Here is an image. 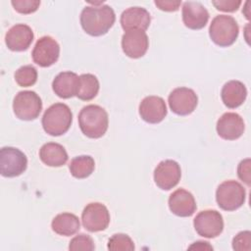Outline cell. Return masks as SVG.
Returning a JSON list of instances; mask_svg holds the SVG:
<instances>
[{
  "mask_svg": "<svg viewBox=\"0 0 251 251\" xmlns=\"http://www.w3.org/2000/svg\"><path fill=\"white\" fill-rule=\"evenodd\" d=\"M79 20L81 27L87 34L101 36L114 25L116 15L109 5L86 6L82 9Z\"/></svg>",
  "mask_w": 251,
  "mask_h": 251,
  "instance_id": "1",
  "label": "cell"
},
{
  "mask_svg": "<svg viewBox=\"0 0 251 251\" xmlns=\"http://www.w3.org/2000/svg\"><path fill=\"white\" fill-rule=\"evenodd\" d=\"M77 120L81 132L89 138H100L108 129V113L98 105L84 106L80 110Z\"/></svg>",
  "mask_w": 251,
  "mask_h": 251,
  "instance_id": "2",
  "label": "cell"
},
{
  "mask_svg": "<svg viewBox=\"0 0 251 251\" xmlns=\"http://www.w3.org/2000/svg\"><path fill=\"white\" fill-rule=\"evenodd\" d=\"M72 122L73 113L70 107L64 103H55L44 112L41 124L46 133L60 136L69 130Z\"/></svg>",
  "mask_w": 251,
  "mask_h": 251,
  "instance_id": "3",
  "label": "cell"
},
{
  "mask_svg": "<svg viewBox=\"0 0 251 251\" xmlns=\"http://www.w3.org/2000/svg\"><path fill=\"white\" fill-rule=\"evenodd\" d=\"M239 33V26L235 19L227 15L216 16L209 26V35L212 41L220 47L232 45Z\"/></svg>",
  "mask_w": 251,
  "mask_h": 251,
  "instance_id": "4",
  "label": "cell"
},
{
  "mask_svg": "<svg viewBox=\"0 0 251 251\" xmlns=\"http://www.w3.org/2000/svg\"><path fill=\"white\" fill-rule=\"evenodd\" d=\"M246 198L245 188L236 180L222 182L216 191L218 206L225 211H235L240 208Z\"/></svg>",
  "mask_w": 251,
  "mask_h": 251,
  "instance_id": "5",
  "label": "cell"
},
{
  "mask_svg": "<svg viewBox=\"0 0 251 251\" xmlns=\"http://www.w3.org/2000/svg\"><path fill=\"white\" fill-rule=\"evenodd\" d=\"M16 117L23 121H32L38 118L42 110V101L36 92L31 90L20 91L13 101Z\"/></svg>",
  "mask_w": 251,
  "mask_h": 251,
  "instance_id": "6",
  "label": "cell"
},
{
  "mask_svg": "<svg viewBox=\"0 0 251 251\" xmlns=\"http://www.w3.org/2000/svg\"><path fill=\"white\" fill-rule=\"evenodd\" d=\"M27 167V158L20 149L6 146L0 150V172L5 177L22 175Z\"/></svg>",
  "mask_w": 251,
  "mask_h": 251,
  "instance_id": "7",
  "label": "cell"
},
{
  "mask_svg": "<svg viewBox=\"0 0 251 251\" xmlns=\"http://www.w3.org/2000/svg\"><path fill=\"white\" fill-rule=\"evenodd\" d=\"M193 226L196 232L200 236L206 238H215L223 232V216L216 210L201 211L194 218Z\"/></svg>",
  "mask_w": 251,
  "mask_h": 251,
  "instance_id": "8",
  "label": "cell"
},
{
  "mask_svg": "<svg viewBox=\"0 0 251 251\" xmlns=\"http://www.w3.org/2000/svg\"><path fill=\"white\" fill-rule=\"evenodd\" d=\"M81 222L83 227L88 231H101L106 229L110 224V213L104 204L92 202L87 204L83 209Z\"/></svg>",
  "mask_w": 251,
  "mask_h": 251,
  "instance_id": "9",
  "label": "cell"
},
{
  "mask_svg": "<svg viewBox=\"0 0 251 251\" xmlns=\"http://www.w3.org/2000/svg\"><path fill=\"white\" fill-rule=\"evenodd\" d=\"M60 55V45L51 36L45 35L40 37L31 52L33 62L42 68H47L54 65Z\"/></svg>",
  "mask_w": 251,
  "mask_h": 251,
  "instance_id": "10",
  "label": "cell"
},
{
  "mask_svg": "<svg viewBox=\"0 0 251 251\" xmlns=\"http://www.w3.org/2000/svg\"><path fill=\"white\" fill-rule=\"evenodd\" d=\"M168 102L173 113L178 116H187L195 110L198 97L191 88L177 87L170 93Z\"/></svg>",
  "mask_w": 251,
  "mask_h": 251,
  "instance_id": "11",
  "label": "cell"
},
{
  "mask_svg": "<svg viewBox=\"0 0 251 251\" xmlns=\"http://www.w3.org/2000/svg\"><path fill=\"white\" fill-rule=\"evenodd\" d=\"M180 177V166L174 160L160 162L154 171V181L162 190H170L174 188L179 182Z\"/></svg>",
  "mask_w": 251,
  "mask_h": 251,
  "instance_id": "12",
  "label": "cell"
},
{
  "mask_svg": "<svg viewBox=\"0 0 251 251\" xmlns=\"http://www.w3.org/2000/svg\"><path fill=\"white\" fill-rule=\"evenodd\" d=\"M149 47V39L145 31L133 29L126 31L122 37L124 53L132 59H138L145 55Z\"/></svg>",
  "mask_w": 251,
  "mask_h": 251,
  "instance_id": "13",
  "label": "cell"
},
{
  "mask_svg": "<svg viewBox=\"0 0 251 251\" xmlns=\"http://www.w3.org/2000/svg\"><path fill=\"white\" fill-rule=\"evenodd\" d=\"M216 128L219 136L223 139L235 140L243 134L245 125L243 119L238 114L227 112L218 120Z\"/></svg>",
  "mask_w": 251,
  "mask_h": 251,
  "instance_id": "14",
  "label": "cell"
},
{
  "mask_svg": "<svg viewBox=\"0 0 251 251\" xmlns=\"http://www.w3.org/2000/svg\"><path fill=\"white\" fill-rule=\"evenodd\" d=\"M34 34L30 26L25 24H17L7 31L5 43L10 50L22 52L30 46Z\"/></svg>",
  "mask_w": 251,
  "mask_h": 251,
  "instance_id": "15",
  "label": "cell"
},
{
  "mask_svg": "<svg viewBox=\"0 0 251 251\" xmlns=\"http://www.w3.org/2000/svg\"><path fill=\"white\" fill-rule=\"evenodd\" d=\"M167 106L160 96H147L139 104V115L148 124H159L167 116Z\"/></svg>",
  "mask_w": 251,
  "mask_h": 251,
  "instance_id": "16",
  "label": "cell"
},
{
  "mask_svg": "<svg viewBox=\"0 0 251 251\" xmlns=\"http://www.w3.org/2000/svg\"><path fill=\"white\" fill-rule=\"evenodd\" d=\"M181 15L184 25L194 30L203 28L209 21V12L200 2H184Z\"/></svg>",
  "mask_w": 251,
  "mask_h": 251,
  "instance_id": "17",
  "label": "cell"
},
{
  "mask_svg": "<svg viewBox=\"0 0 251 251\" xmlns=\"http://www.w3.org/2000/svg\"><path fill=\"white\" fill-rule=\"evenodd\" d=\"M168 203L171 212L182 218L192 216L197 208L194 196L183 188L174 191L170 195Z\"/></svg>",
  "mask_w": 251,
  "mask_h": 251,
  "instance_id": "18",
  "label": "cell"
},
{
  "mask_svg": "<svg viewBox=\"0 0 251 251\" xmlns=\"http://www.w3.org/2000/svg\"><path fill=\"white\" fill-rule=\"evenodd\" d=\"M121 25L124 30H143L145 31L151 23L149 12L142 7H130L126 9L121 15Z\"/></svg>",
  "mask_w": 251,
  "mask_h": 251,
  "instance_id": "19",
  "label": "cell"
},
{
  "mask_svg": "<svg viewBox=\"0 0 251 251\" xmlns=\"http://www.w3.org/2000/svg\"><path fill=\"white\" fill-rule=\"evenodd\" d=\"M79 76L74 72H62L58 74L52 82L55 94L63 99L75 96L78 86Z\"/></svg>",
  "mask_w": 251,
  "mask_h": 251,
  "instance_id": "20",
  "label": "cell"
},
{
  "mask_svg": "<svg viewBox=\"0 0 251 251\" xmlns=\"http://www.w3.org/2000/svg\"><path fill=\"white\" fill-rule=\"evenodd\" d=\"M221 97L227 108L235 109L241 106L247 97L246 86L239 80H229L223 86Z\"/></svg>",
  "mask_w": 251,
  "mask_h": 251,
  "instance_id": "21",
  "label": "cell"
},
{
  "mask_svg": "<svg viewBox=\"0 0 251 251\" xmlns=\"http://www.w3.org/2000/svg\"><path fill=\"white\" fill-rule=\"evenodd\" d=\"M39 158L49 167H62L68 161V153L65 147L56 142H48L41 146Z\"/></svg>",
  "mask_w": 251,
  "mask_h": 251,
  "instance_id": "22",
  "label": "cell"
},
{
  "mask_svg": "<svg viewBox=\"0 0 251 251\" xmlns=\"http://www.w3.org/2000/svg\"><path fill=\"white\" fill-rule=\"evenodd\" d=\"M51 227L54 232L63 236H71L75 234L80 228L78 218L72 213L58 214L51 223Z\"/></svg>",
  "mask_w": 251,
  "mask_h": 251,
  "instance_id": "23",
  "label": "cell"
},
{
  "mask_svg": "<svg viewBox=\"0 0 251 251\" xmlns=\"http://www.w3.org/2000/svg\"><path fill=\"white\" fill-rule=\"evenodd\" d=\"M99 87V80L94 75L83 74L79 75L75 96L82 101L92 100L98 94Z\"/></svg>",
  "mask_w": 251,
  "mask_h": 251,
  "instance_id": "24",
  "label": "cell"
},
{
  "mask_svg": "<svg viewBox=\"0 0 251 251\" xmlns=\"http://www.w3.org/2000/svg\"><path fill=\"white\" fill-rule=\"evenodd\" d=\"M95 162L89 155H80L72 159L69 169L71 175L75 178H86L94 171Z\"/></svg>",
  "mask_w": 251,
  "mask_h": 251,
  "instance_id": "25",
  "label": "cell"
},
{
  "mask_svg": "<svg viewBox=\"0 0 251 251\" xmlns=\"http://www.w3.org/2000/svg\"><path fill=\"white\" fill-rule=\"evenodd\" d=\"M16 82L22 87L32 86L37 80V71L31 65H25L19 68L15 75Z\"/></svg>",
  "mask_w": 251,
  "mask_h": 251,
  "instance_id": "26",
  "label": "cell"
},
{
  "mask_svg": "<svg viewBox=\"0 0 251 251\" xmlns=\"http://www.w3.org/2000/svg\"><path fill=\"white\" fill-rule=\"evenodd\" d=\"M108 249L112 251H132L134 243L132 239L125 233H116L108 241Z\"/></svg>",
  "mask_w": 251,
  "mask_h": 251,
  "instance_id": "27",
  "label": "cell"
},
{
  "mask_svg": "<svg viewBox=\"0 0 251 251\" xmlns=\"http://www.w3.org/2000/svg\"><path fill=\"white\" fill-rule=\"evenodd\" d=\"M69 249L71 251H92L95 249V245L91 236L80 233L70 241Z\"/></svg>",
  "mask_w": 251,
  "mask_h": 251,
  "instance_id": "28",
  "label": "cell"
},
{
  "mask_svg": "<svg viewBox=\"0 0 251 251\" xmlns=\"http://www.w3.org/2000/svg\"><path fill=\"white\" fill-rule=\"evenodd\" d=\"M14 9L20 14H31L34 13L40 6L38 0H13L11 1Z\"/></svg>",
  "mask_w": 251,
  "mask_h": 251,
  "instance_id": "29",
  "label": "cell"
},
{
  "mask_svg": "<svg viewBox=\"0 0 251 251\" xmlns=\"http://www.w3.org/2000/svg\"><path fill=\"white\" fill-rule=\"evenodd\" d=\"M251 232L244 230L238 232L232 239V248L237 251H249L251 249Z\"/></svg>",
  "mask_w": 251,
  "mask_h": 251,
  "instance_id": "30",
  "label": "cell"
},
{
  "mask_svg": "<svg viewBox=\"0 0 251 251\" xmlns=\"http://www.w3.org/2000/svg\"><path fill=\"white\" fill-rule=\"evenodd\" d=\"M212 4L215 6V8L219 11L223 12H235L241 5L240 0H218V1H212Z\"/></svg>",
  "mask_w": 251,
  "mask_h": 251,
  "instance_id": "31",
  "label": "cell"
},
{
  "mask_svg": "<svg viewBox=\"0 0 251 251\" xmlns=\"http://www.w3.org/2000/svg\"><path fill=\"white\" fill-rule=\"evenodd\" d=\"M237 175L238 177L245 182L248 186L250 185V159L242 160L237 167Z\"/></svg>",
  "mask_w": 251,
  "mask_h": 251,
  "instance_id": "32",
  "label": "cell"
},
{
  "mask_svg": "<svg viewBox=\"0 0 251 251\" xmlns=\"http://www.w3.org/2000/svg\"><path fill=\"white\" fill-rule=\"evenodd\" d=\"M155 5L162 11L165 12H175L177 11L181 1H172V0H155Z\"/></svg>",
  "mask_w": 251,
  "mask_h": 251,
  "instance_id": "33",
  "label": "cell"
},
{
  "mask_svg": "<svg viewBox=\"0 0 251 251\" xmlns=\"http://www.w3.org/2000/svg\"><path fill=\"white\" fill-rule=\"evenodd\" d=\"M188 249H196V250H213V247L206 241H197L188 247Z\"/></svg>",
  "mask_w": 251,
  "mask_h": 251,
  "instance_id": "34",
  "label": "cell"
}]
</instances>
